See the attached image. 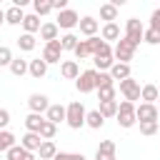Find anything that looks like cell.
I'll return each mask as SVG.
<instances>
[{"mask_svg":"<svg viewBox=\"0 0 160 160\" xmlns=\"http://www.w3.org/2000/svg\"><path fill=\"white\" fill-rule=\"evenodd\" d=\"M118 125L120 128H132L135 122H138V115H135V102H130V100H122L120 105H118Z\"/></svg>","mask_w":160,"mask_h":160,"instance_id":"obj_1","label":"cell"},{"mask_svg":"<svg viewBox=\"0 0 160 160\" xmlns=\"http://www.w3.org/2000/svg\"><path fill=\"white\" fill-rule=\"evenodd\" d=\"M85 115H88V112H85L82 102H78V100H75V102H70V105H68V115H65V122H68L72 130H80V128L85 125Z\"/></svg>","mask_w":160,"mask_h":160,"instance_id":"obj_2","label":"cell"},{"mask_svg":"<svg viewBox=\"0 0 160 160\" xmlns=\"http://www.w3.org/2000/svg\"><path fill=\"white\" fill-rule=\"evenodd\" d=\"M100 42H102V38L92 35V38H88V40H80V42H78V48H75L72 52H75V58H78V60H85V58L95 55V50L100 48Z\"/></svg>","mask_w":160,"mask_h":160,"instance_id":"obj_3","label":"cell"},{"mask_svg":"<svg viewBox=\"0 0 160 160\" xmlns=\"http://www.w3.org/2000/svg\"><path fill=\"white\" fill-rule=\"evenodd\" d=\"M142 32H145V28H142V22L138 20V18H130L128 22H125V38L138 48L140 45V40H142Z\"/></svg>","mask_w":160,"mask_h":160,"instance_id":"obj_4","label":"cell"},{"mask_svg":"<svg viewBox=\"0 0 160 160\" xmlns=\"http://www.w3.org/2000/svg\"><path fill=\"white\" fill-rule=\"evenodd\" d=\"M132 55H135V45H132L128 38L118 40V45H115V50H112V58H118V62H130Z\"/></svg>","mask_w":160,"mask_h":160,"instance_id":"obj_5","label":"cell"},{"mask_svg":"<svg viewBox=\"0 0 160 160\" xmlns=\"http://www.w3.org/2000/svg\"><path fill=\"white\" fill-rule=\"evenodd\" d=\"M135 115H138V120L140 122H158V108H155V102H140V105H135Z\"/></svg>","mask_w":160,"mask_h":160,"instance_id":"obj_6","label":"cell"},{"mask_svg":"<svg viewBox=\"0 0 160 160\" xmlns=\"http://www.w3.org/2000/svg\"><path fill=\"white\" fill-rule=\"evenodd\" d=\"M60 58H62V45H60V40L45 42V48H42V60L50 65V62H60Z\"/></svg>","mask_w":160,"mask_h":160,"instance_id":"obj_7","label":"cell"},{"mask_svg":"<svg viewBox=\"0 0 160 160\" xmlns=\"http://www.w3.org/2000/svg\"><path fill=\"white\" fill-rule=\"evenodd\" d=\"M95 78H98V70H82L78 75V80H75L78 90L80 92H92L95 90Z\"/></svg>","mask_w":160,"mask_h":160,"instance_id":"obj_8","label":"cell"},{"mask_svg":"<svg viewBox=\"0 0 160 160\" xmlns=\"http://www.w3.org/2000/svg\"><path fill=\"white\" fill-rule=\"evenodd\" d=\"M140 85H138V80H132V78H125V80H120V92L125 95V100H130V102H135V100H140Z\"/></svg>","mask_w":160,"mask_h":160,"instance_id":"obj_9","label":"cell"},{"mask_svg":"<svg viewBox=\"0 0 160 160\" xmlns=\"http://www.w3.org/2000/svg\"><path fill=\"white\" fill-rule=\"evenodd\" d=\"M78 22H80V15H78L75 10L65 8V10L58 12V28H62V30H72Z\"/></svg>","mask_w":160,"mask_h":160,"instance_id":"obj_10","label":"cell"},{"mask_svg":"<svg viewBox=\"0 0 160 160\" xmlns=\"http://www.w3.org/2000/svg\"><path fill=\"white\" fill-rule=\"evenodd\" d=\"M28 108H30V112H48V108H50V100H48V95H42V92H32L30 98H28Z\"/></svg>","mask_w":160,"mask_h":160,"instance_id":"obj_11","label":"cell"},{"mask_svg":"<svg viewBox=\"0 0 160 160\" xmlns=\"http://www.w3.org/2000/svg\"><path fill=\"white\" fill-rule=\"evenodd\" d=\"M20 145H22L28 152H32V150H40L42 138H40V132H25V135L20 138Z\"/></svg>","mask_w":160,"mask_h":160,"instance_id":"obj_12","label":"cell"},{"mask_svg":"<svg viewBox=\"0 0 160 160\" xmlns=\"http://www.w3.org/2000/svg\"><path fill=\"white\" fill-rule=\"evenodd\" d=\"M78 28H80V32L85 35V38H92L95 32H98V20L95 18H90V15H85V18H80V22H78Z\"/></svg>","mask_w":160,"mask_h":160,"instance_id":"obj_13","label":"cell"},{"mask_svg":"<svg viewBox=\"0 0 160 160\" xmlns=\"http://www.w3.org/2000/svg\"><path fill=\"white\" fill-rule=\"evenodd\" d=\"M60 75H62L65 80H78V75H80V65H78L75 60H65V62L60 65Z\"/></svg>","mask_w":160,"mask_h":160,"instance_id":"obj_14","label":"cell"},{"mask_svg":"<svg viewBox=\"0 0 160 160\" xmlns=\"http://www.w3.org/2000/svg\"><path fill=\"white\" fill-rule=\"evenodd\" d=\"M65 115H68V108H62V105H50L48 108V112H45V120H50V122H62L65 120Z\"/></svg>","mask_w":160,"mask_h":160,"instance_id":"obj_15","label":"cell"},{"mask_svg":"<svg viewBox=\"0 0 160 160\" xmlns=\"http://www.w3.org/2000/svg\"><path fill=\"white\" fill-rule=\"evenodd\" d=\"M22 20H25V12H22V8H10V10H5V22L8 25H22Z\"/></svg>","mask_w":160,"mask_h":160,"instance_id":"obj_16","label":"cell"},{"mask_svg":"<svg viewBox=\"0 0 160 160\" xmlns=\"http://www.w3.org/2000/svg\"><path fill=\"white\" fill-rule=\"evenodd\" d=\"M22 28H25V32H40V28H42V22H40V15H35V12H30V15H25V20H22Z\"/></svg>","mask_w":160,"mask_h":160,"instance_id":"obj_17","label":"cell"},{"mask_svg":"<svg viewBox=\"0 0 160 160\" xmlns=\"http://www.w3.org/2000/svg\"><path fill=\"white\" fill-rule=\"evenodd\" d=\"M58 32H60L58 22H42V28H40V38H42L45 42H50V40H58Z\"/></svg>","mask_w":160,"mask_h":160,"instance_id":"obj_18","label":"cell"},{"mask_svg":"<svg viewBox=\"0 0 160 160\" xmlns=\"http://www.w3.org/2000/svg\"><path fill=\"white\" fill-rule=\"evenodd\" d=\"M100 38L108 42V40H120V28H118V22H105L102 25V30H100Z\"/></svg>","mask_w":160,"mask_h":160,"instance_id":"obj_19","label":"cell"},{"mask_svg":"<svg viewBox=\"0 0 160 160\" xmlns=\"http://www.w3.org/2000/svg\"><path fill=\"white\" fill-rule=\"evenodd\" d=\"M28 72L32 75V78H45V72H48V62L42 60V58H38V60H30V68H28Z\"/></svg>","mask_w":160,"mask_h":160,"instance_id":"obj_20","label":"cell"},{"mask_svg":"<svg viewBox=\"0 0 160 160\" xmlns=\"http://www.w3.org/2000/svg\"><path fill=\"white\" fill-rule=\"evenodd\" d=\"M42 122H45V118H42L40 112H30V115L25 118V128H28V132H40Z\"/></svg>","mask_w":160,"mask_h":160,"instance_id":"obj_21","label":"cell"},{"mask_svg":"<svg viewBox=\"0 0 160 160\" xmlns=\"http://www.w3.org/2000/svg\"><path fill=\"white\" fill-rule=\"evenodd\" d=\"M102 122H105V118H102V112H100V110H90V112L85 115V125H88V128H92V130H100V128H102Z\"/></svg>","mask_w":160,"mask_h":160,"instance_id":"obj_22","label":"cell"},{"mask_svg":"<svg viewBox=\"0 0 160 160\" xmlns=\"http://www.w3.org/2000/svg\"><path fill=\"white\" fill-rule=\"evenodd\" d=\"M35 45H38V40H35V35H32V32H22V35L18 38V48H20V50H25V52L35 50Z\"/></svg>","mask_w":160,"mask_h":160,"instance_id":"obj_23","label":"cell"},{"mask_svg":"<svg viewBox=\"0 0 160 160\" xmlns=\"http://www.w3.org/2000/svg\"><path fill=\"white\" fill-rule=\"evenodd\" d=\"M110 75H112V80H125V78H130V65L128 62H115L110 68Z\"/></svg>","mask_w":160,"mask_h":160,"instance_id":"obj_24","label":"cell"},{"mask_svg":"<svg viewBox=\"0 0 160 160\" xmlns=\"http://www.w3.org/2000/svg\"><path fill=\"white\" fill-rule=\"evenodd\" d=\"M38 155H40L42 160H52V158L58 155V148H55V142H52V140H42V145H40Z\"/></svg>","mask_w":160,"mask_h":160,"instance_id":"obj_25","label":"cell"},{"mask_svg":"<svg viewBox=\"0 0 160 160\" xmlns=\"http://www.w3.org/2000/svg\"><path fill=\"white\" fill-rule=\"evenodd\" d=\"M92 62H95V68H98L100 72H105V70H110V68L115 65L112 55H92Z\"/></svg>","mask_w":160,"mask_h":160,"instance_id":"obj_26","label":"cell"},{"mask_svg":"<svg viewBox=\"0 0 160 160\" xmlns=\"http://www.w3.org/2000/svg\"><path fill=\"white\" fill-rule=\"evenodd\" d=\"M28 68H30V62L22 60V58H12V62H10V72L18 75V78H22V75L28 72Z\"/></svg>","mask_w":160,"mask_h":160,"instance_id":"obj_27","label":"cell"},{"mask_svg":"<svg viewBox=\"0 0 160 160\" xmlns=\"http://www.w3.org/2000/svg\"><path fill=\"white\" fill-rule=\"evenodd\" d=\"M158 98H160L158 85H142V90H140V100H145V102H155Z\"/></svg>","mask_w":160,"mask_h":160,"instance_id":"obj_28","label":"cell"},{"mask_svg":"<svg viewBox=\"0 0 160 160\" xmlns=\"http://www.w3.org/2000/svg\"><path fill=\"white\" fill-rule=\"evenodd\" d=\"M100 18H102L105 22H115V20H118V8L110 5V2L100 5Z\"/></svg>","mask_w":160,"mask_h":160,"instance_id":"obj_29","label":"cell"},{"mask_svg":"<svg viewBox=\"0 0 160 160\" xmlns=\"http://www.w3.org/2000/svg\"><path fill=\"white\" fill-rule=\"evenodd\" d=\"M98 110L102 112V118H115L118 115V100H105V102H100Z\"/></svg>","mask_w":160,"mask_h":160,"instance_id":"obj_30","label":"cell"},{"mask_svg":"<svg viewBox=\"0 0 160 160\" xmlns=\"http://www.w3.org/2000/svg\"><path fill=\"white\" fill-rule=\"evenodd\" d=\"M15 145V135L10 130H0V152H8Z\"/></svg>","mask_w":160,"mask_h":160,"instance_id":"obj_31","label":"cell"},{"mask_svg":"<svg viewBox=\"0 0 160 160\" xmlns=\"http://www.w3.org/2000/svg\"><path fill=\"white\" fill-rule=\"evenodd\" d=\"M55 132H58V125H55V122H50V120H45V122H42V128H40V138H42V140H52V138H55Z\"/></svg>","mask_w":160,"mask_h":160,"instance_id":"obj_32","label":"cell"},{"mask_svg":"<svg viewBox=\"0 0 160 160\" xmlns=\"http://www.w3.org/2000/svg\"><path fill=\"white\" fill-rule=\"evenodd\" d=\"M78 35H72V32H65L62 38H60V45H62V50H75L78 48Z\"/></svg>","mask_w":160,"mask_h":160,"instance_id":"obj_33","label":"cell"},{"mask_svg":"<svg viewBox=\"0 0 160 160\" xmlns=\"http://www.w3.org/2000/svg\"><path fill=\"white\" fill-rule=\"evenodd\" d=\"M115 80H112V75L110 72H98V78H95V90H100V88H108V85H112Z\"/></svg>","mask_w":160,"mask_h":160,"instance_id":"obj_34","label":"cell"},{"mask_svg":"<svg viewBox=\"0 0 160 160\" xmlns=\"http://www.w3.org/2000/svg\"><path fill=\"white\" fill-rule=\"evenodd\" d=\"M28 155V150L22 148V145H12L10 150H8V160H22Z\"/></svg>","mask_w":160,"mask_h":160,"instance_id":"obj_35","label":"cell"},{"mask_svg":"<svg viewBox=\"0 0 160 160\" xmlns=\"http://www.w3.org/2000/svg\"><path fill=\"white\" fill-rule=\"evenodd\" d=\"M98 98H100V102H105V100H115V85L100 88V90H98Z\"/></svg>","mask_w":160,"mask_h":160,"instance_id":"obj_36","label":"cell"},{"mask_svg":"<svg viewBox=\"0 0 160 160\" xmlns=\"http://www.w3.org/2000/svg\"><path fill=\"white\" fill-rule=\"evenodd\" d=\"M142 40H145V42H150V45H158V42H160V30L148 28V30L142 32Z\"/></svg>","mask_w":160,"mask_h":160,"instance_id":"obj_37","label":"cell"},{"mask_svg":"<svg viewBox=\"0 0 160 160\" xmlns=\"http://www.w3.org/2000/svg\"><path fill=\"white\" fill-rule=\"evenodd\" d=\"M10 62H12V50L10 48H5V45H0V68H10Z\"/></svg>","mask_w":160,"mask_h":160,"instance_id":"obj_38","label":"cell"},{"mask_svg":"<svg viewBox=\"0 0 160 160\" xmlns=\"http://www.w3.org/2000/svg\"><path fill=\"white\" fill-rule=\"evenodd\" d=\"M52 160H88L82 152H58Z\"/></svg>","mask_w":160,"mask_h":160,"instance_id":"obj_39","label":"cell"},{"mask_svg":"<svg viewBox=\"0 0 160 160\" xmlns=\"http://www.w3.org/2000/svg\"><path fill=\"white\" fill-rule=\"evenodd\" d=\"M158 128H160L158 122H140V132H142V135H155Z\"/></svg>","mask_w":160,"mask_h":160,"instance_id":"obj_40","label":"cell"},{"mask_svg":"<svg viewBox=\"0 0 160 160\" xmlns=\"http://www.w3.org/2000/svg\"><path fill=\"white\" fill-rule=\"evenodd\" d=\"M8 122H10V110L0 108V130H5V128H8Z\"/></svg>","mask_w":160,"mask_h":160,"instance_id":"obj_41","label":"cell"},{"mask_svg":"<svg viewBox=\"0 0 160 160\" xmlns=\"http://www.w3.org/2000/svg\"><path fill=\"white\" fill-rule=\"evenodd\" d=\"M150 28H152V30H160V8L152 10V15H150Z\"/></svg>","mask_w":160,"mask_h":160,"instance_id":"obj_42","label":"cell"},{"mask_svg":"<svg viewBox=\"0 0 160 160\" xmlns=\"http://www.w3.org/2000/svg\"><path fill=\"white\" fill-rule=\"evenodd\" d=\"M50 10H52L50 2H40V5H35V15H48Z\"/></svg>","mask_w":160,"mask_h":160,"instance_id":"obj_43","label":"cell"},{"mask_svg":"<svg viewBox=\"0 0 160 160\" xmlns=\"http://www.w3.org/2000/svg\"><path fill=\"white\" fill-rule=\"evenodd\" d=\"M98 150H102V152H115V142H112V140H102V142L98 145Z\"/></svg>","mask_w":160,"mask_h":160,"instance_id":"obj_44","label":"cell"},{"mask_svg":"<svg viewBox=\"0 0 160 160\" xmlns=\"http://www.w3.org/2000/svg\"><path fill=\"white\" fill-rule=\"evenodd\" d=\"M50 5H52V10H58V12H60V10H65V8H68V0H50Z\"/></svg>","mask_w":160,"mask_h":160,"instance_id":"obj_45","label":"cell"},{"mask_svg":"<svg viewBox=\"0 0 160 160\" xmlns=\"http://www.w3.org/2000/svg\"><path fill=\"white\" fill-rule=\"evenodd\" d=\"M95 160H115V152H102V150H98V152H95Z\"/></svg>","mask_w":160,"mask_h":160,"instance_id":"obj_46","label":"cell"},{"mask_svg":"<svg viewBox=\"0 0 160 160\" xmlns=\"http://www.w3.org/2000/svg\"><path fill=\"white\" fill-rule=\"evenodd\" d=\"M10 2H12L15 8H25V5H28V2H32V0H10Z\"/></svg>","mask_w":160,"mask_h":160,"instance_id":"obj_47","label":"cell"},{"mask_svg":"<svg viewBox=\"0 0 160 160\" xmlns=\"http://www.w3.org/2000/svg\"><path fill=\"white\" fill-rule=\"evenodd\" d=\"M128 0H110V5H115V8H122Z\"/></svg>","mask_w":160,"mask_h":160,"instance_id":"obj_48","label":"cell"},{"mask_svg":"<svg viewBox=\"0 0 160 160\" xmlns=\"http://www.w3.org/2000/svg\"><path fill=\"white\" fill-rule=\"evenodd\" d=\"M22 160H35V155H32V152H28V155H25Z\"/></svg>","mask_w":160,"mask_h":160,"instance_id":"obj_49","label":"cell"},{"mask_svg":"<svg viewBox=\"0 0 160 160\" xmlns=\"http://www.w3.org/2000/svg\"><path fill=\"white\" fill-rule=\"evenodd\" d=\"M5 22V10H0V25Z\"/></svg>","mask_w":160,"mask_h":160,"instance_id":"obj_50","label":"cell"},{"mask_svg":"<svg viewBox=\"0 0 160 160\" xmlns=\"http://www.w3.org/2000/svg\"><path fill=\"white\" fill-rule=\"evenodd\" d=\"M40 2H50V0H32V5H40Z\"/></svg>","mask_w":160,"mask_h":160,"instance_id":"obj_51","label":"cell"},{"mask_svg":"<svg viewBox=\"0 0 160 160\" xmlns=\"http://www.w3.org/2000/svg\"><path fill=\"white\" fill-rule=\"evenodd\" d=\"M158 125H160V115H158Z\"/></svg>","mask_w":160,"mask_h":160,"instance_id":"obj_52","label":"cell"},{"mask_svg":"<svg viewBox=\"0 0 160 160\" xmlns=\"http://www.w3.org/2000/svg\"><path fill=\"white\" fill-rule=\"evenodd\" d=\"M158 90H160V88H158Z\"/></svg>","mask_w":160,"mask_h":160,"instance_id":"obj_53","label":"cell"},{"mask_svg":"<svg viewBox=\"0 0 160 160\" xmlns=\"http://www.w3.org/2000/svg\"><path fill=\"white\" fill-rule=\"evenodd\" d=\"M0 2H2V0H0Z\"/></svg>","mask_w":160,"mask_h":160,"instance_id":"obj_54","label":"cell"},{"mask_svg":"<svg viewBox=\"0 0 160 160\" xmlns=\"http://www.w3.org/2000/svg\"><path fill=\"white\" fill-rule=\"evenodd\" d=\"M158 100H160V98H158Z\"/></svg>","mask_w":160,"mask_h":160,"instance_id":"obj_55","label":"cell"}]
</instances>
